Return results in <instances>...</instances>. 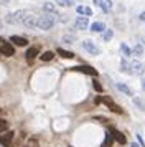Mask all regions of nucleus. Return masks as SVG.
<instances>
[{
	"mask_svg": "<svg viewBox=\"0 0 145 147\" xmlns=\"http://www.w3.org/2000/svg\"><path fill=\"white\" fill-rule=\"evenodd\" d=\"M115 88H117L119 91H122L124 94H127V96H134V91H132L129 86H125V84H122V83H119V84H115Z\"/></svg>",
	"mask_w": 145,
	"mask_h": 147,
	"instance_id": "obj_16",
	"label": "nucleus"
},
{
	"mask_svg": "<svg viewBox=\"0 0 145 147\" xmlns=\"http://www.w3.org/2000/svg\"><path fill=\"white\" fill-rule=\"evenodd\" d=\"M59 7H72V0H56Z\"/></svg>",
	"mask_w": 145,
	"mask_h": 147,
	"instance_id": "obj_24",
	"label": "nucleus"
},
{
	"mask_svg": "<svg viewBox=\"0 0 145 147\" xmlns=\"http://www.w3.org/2000/svg\"><path fill=\"white\" fill-rule=\"evenodd\" d=\"M13 136H15L13 131H7V132H3L2 136H0V144H2L3 147H10L12 146V140H13Z\"/></svg>",
	"mask_w": 145,
	"mask_h": 147,
	"instance_id": "obj_3",
	"label": "nucleus"
},
{
	"mask_svg": "<svg viewBox=\"0 0 145 147\" xmlns=\"http://www.w3.org/2000/svg\"><path fill=\"white\" fill-rule=\"evenodd\" d=\"M140 20L145 22V12H144V13H140Z\"/></svg>",
	"mask_w": 145,
	"mask_h": 147,
	"instance_id": "obj_32",
	"label": "nucleus"
},
{
	"mask_svg": "<svg viewBox=\"0 0 145 147\" xmlns=\"http://www.w3.org/2000/svg\"><path fill=\"white\" fill-rule=\"evenodd\" d=\"M26 12L23 10H18V12H13V13H8L5 17L7 23H12V25H17V23H23V18H25Z\"/></svg>",
	"mask_w": 145,
	"mask_h": 147,
	"instance_id": "obj_2",
	"label": "nucleus"
},
{
	"mask_svg": "<svg viewBox=\"0 0 145 147\" xmlns=\"http://www.w3.org/2000/svg\"><path fill=\"white\" fill-rule=\"evenodd\" d=\"M102 102H104L105 106H107V107H109V109H111L112 113L122 114V109H120V107H119L117 104H115V102H114V101L111 99V98H102Z\"/></svg>",
	"mask_w": 145,
	"mask_h": 147,
	"instance_id": "obj_7",
	"label": "nucleus"
},
{
	"mask_svg": "<svg viewBox=\"0 0 145 147\" xmlns=\"http://www.w3.org/2000/svg\"><path fill=\"white\" fill-rule=\"evenodd\" d=\"M0 41H2V38H0Z\"/></svg>",
	"mask_w": 145,
	"mask_h": 147,
	"instance_id": "obj_35",
	"label": "nucleus"
},
{
	"mask_svg": "<svg viewBox=\"0 0 145 147\" xmlns=\"http://www.w3.org/2000/svg\"><path fill=\"white\" fill-rule=\"evenodd\" d=\"M142 41H144V43H145V38H142Z\"/></svg>",
	"mask_w": 145,
	"mask_h": 147,
	"instance_id": "obj_34",
	"label": "nucleus"
},
{
	"mask_svg": "<svg viewBox=\"0 0 145 147\" xmlns=\"http://www.w3.org/2000/svg\"><path fill=\"white\" fill-rule=\"evenodd\" d=\"M132 53L135 55V56H138V55H144V47H142L140 43H137L135 47L132 48Z\"/></svg>",
	"mask_w": 145,
	"mask_h": 147,
	"instance_id": "obj_20",
	"label": "nucleus"
},
{
	"mask_svg": "<svg viewBox=\"0 0 145 147\" xmlns=\"http://www.w3.org/2000/svg\"><path fill=\"white\" fill-rule=\"evenodd\" d=\"M112 131V134H114V139L117 140L119 144H125L127 140H125V136L122 132H119V131H115V129H111Z\"/></svg>",
	"mask_w": 145,
	"mask_h": 147,
	"instance_id": "obj_15",
	"label": "nucleus"
},
{
	"mask_svg": "<svg viewBox=\"0 0 145 147\" xmlns=\"http://www.w3.org/2000/svg\"><path fill=\"white\" fill-rule=\"evenodd\" d=\"M91 30L92 32H96V33H102V32L105 30V25L104 23H101V22H94V23L91 25Z\"/></svg>",
	"mask_w": 145,
	"mask_h": 147,
	"instance_id": "obj_14",
	"label": "nucleus"
},
{
	"mask_svg": "<svg viewBox=\"0 0 145 147\" xmlns=\"http://www.w3.org/2000/svg\"><path fill=\"white\" fill-rule=\"evenodd\" d=\"M58 55H61L63 58H72V56H74V53L66 51V50H63V48H58Z\"/></svg>",
	"mask_w": 145,
	"mask_h": 147,
	"instance_id": "obj_22",
	"label": "nucleus"
},
{
	"mask_svg": "<svg viewBox=\"0 0 145 147\" xmlns=\"http://www.w3.org/2000/svg\"><path fill=\"white\" fill-rule=\"evenodd\" d=\"M54 17L50 13H46V15H41L38 18V22H36V27L41 28V30H51L53 27H54Z\"/></svg>",
	"mask_w": 145,
	"mask_h": 147,
	"instance_id": "obj_1",
	"label": "nucleus"
},
{
	"mask_svg": "<svg viewBox=\"0 0 145 147\" xmlns=\"http://www.w3.org/2000/svg\"><path fill=\"white\" fill-rule=\"evenodd\" d=\"M36 22H38V18H36L35 15L30 13V12H26V15H25V18H23V23H21V25H25V27H28V28H35V27H36Z\"/></svg>",
	"mask_w": 145,
	"mask_h": 147,
	"instance_id": "obj_4",
	"label": "nucleus"
},
{
	"mask_svg": "<svg viewBox=\"0 0 145 147\" xmlns=\"http://www.w3.org/2000/svg\"><path fill=\"white\" fill-rule=\"evenodd\" d=\"M10 41H12V43H15V45H18V47H25L26 43H28V41H26V38H23V36H17V35H13L12 38H10Z\"/></svg>",
	"mask_w": 145,
	"mask_h": 147,
	"instance_id": "obj_13",
	"label": "nucleus"
},
{
	"mask_svg": "<svg viewBox=\"0 0 145 147\" xmlns=\"http://www.w3.org/2000/svg\"><path fill=\"white\" fill-rule=\"evenodd\" d=\"M36 55H38V48H36V47L30 48V50L26 51V60H28V61H33V60H35V56H36Z\"/></svg>",
	"mask_w": 145,
	"mask_h": 147,
	"instance_id": "obj_18",
	"label": "nucleus"
},
{
	"mask_svg": "<svg viewBox=\"0 0 145 147\" xmlns=\"http://www.w3.org/2000/svg\"><path fill=\"white\" fill-rule=\"evenodd\" d=\"M53 56H54V55H53V51H45V53L41 55L40 58H41V61H50V60H53Z\"/></svg>",
	"mask_w": 145,
	"mask_h": 147,
	"instance_id": "obj_23",
	"label": "nucleus"
},
{
	"mask_svg": "<svg viewBox=\"0 0 145 147\" xmlns=\"http://www.w3.org/2000/svg\"><path fill=\"white\" fill-rule=\"evenodd\" d=\"M76 12H78L79 15H86V17H87V15L91 17V15H92V10L89 7H84V5H79V7H76Z\"/></svg>",
	"mask_w": 145,
	"mask_h": 147,
	"instance_id": "obj_17",
	"label": "nucleus"
},
{
	"mask_svg": "<svg viewBox=\"0 0 145 147\" xmlns=\"http://www.w3.org/2000/svg\"><path fill=\"white\" fill-rule=\"evenodd\" d=\"M142 88H144V89H145V80H144V83H142Z\"/></svg>",
	"mask_w": 145,
	"mask_h": 147,
	"instance_id": "obj_33",
	"label": "nucleus"
},
{
	"mask_svg": "<svg viewBox=\"0 0 145 147\" xmlns=\"http://www.w3.org/2000/svg\"><path fill=\"white\" fill-rule=\"evenodd\" d=\"M137 140H138V144L142 147H145V142H144V139H142V136H137Z\"/></svg>",
	"mask_w": 145,
	"mask_h": 147,
	"instance_id": "obj_29",
	"label": "nucleus"
},
{
	"mask_svg": "<svg viewBox=\"0 0 145 147\" xmlns=\"http://www.w3.org/2000/svg\"><path fill=\"white\" fill-rule=\"evenodd\" d=\"M94 3H96L97 7H101L102 12H111V8H112L111 0H94Z\"/></svg>",
	"mask_w": 145,
	"mask_h": 147,
	"instance_id": "obj_9",
	"label": "nucleus"
},
{
	"mask_svg": "<svg viewBox=\"0 0 145 147\" xmlns=\"http://www.w3.org/2000/svg\"><path fill=\"white\" fill-rule=\"evenodd\" d=\"M43 10H45V12H48V13H51V15H56V7L53 5L51 2L45 3V5H43Z\"/></svg>",
	"mask_w": 145,
	"mask_h": 147,
	"instance_id": "obj_19",
	"label": "nucleus"
},
{
	"mask_svg": "<svg viewBox=\"0 0 145 147\" xmlns=\"http://www.w3.org/2000/svg\"><path fill=\"white\" fill-rule=\"evenodd\" d=\"M130 147H142V146H140L138 142H132V144H130Z\"/></svg>",
	"mask_w": 145,
	"mask_h": 147,
	"instance_id": "obj_31",
	"label": "nucleus"
},
{
	"mask_svg": "<svg viewBox=\"0 0 145 147\" xmlns=\"http://www.w3.org/2000/svg\"><path fill=\"white\" fill-rule=\"evenodd\" d=\"M83 47H84L86 51H89V53L94 55V56L99 55V48L94 45V41H92V40H84V41H83Z\"/></svg>",
	"mask_w": 145,
	"mask_h": 147,
	"instance_id": "obj_6",
	"label": "nucleus"
},
{
	"mask_svg": "<svg viewBox=\"0 0 145 147\" xmlns=\"http://www.w3.org/2000/svg\"><path fill=\"white\" fill-rule=\"evenodd\" d=\"M145 71V66L140 63V61H132L130 63V73L134 74H144Z\"/></svg>",
	"mask_w": 145,
	"mask_h": 147,
	"instance_id": "obj_8",
	"label": "nucleus"
},
{
	"mask_svg": "<svg viewBox=\"0 0 145 147\" xmlns=\"http://www.w3.org/2000/svg\"><path fill=\"white\" fill-rule=\"evenodd\" d=\"M120 50H122V53H124V56H125V58H127V56H130V55H132V48H129L127 45H125V43H122V45H120Z\"/></svg>",
	"mask_w": 145,
	"mask_h": 147,
	"instance_id": "obj_21",
	"label": "nucleus"
},
{
	"mask_svg": "<svg viewBox=\"0 0 145 147\" xmlns=\"http://www.w3.org/2000/svg\"><path fill=\"white\" fill-rule=\"evenodd\" d=\"M94 89H96L97 93H102V86L99 84V81H94Z\"/></svg>",
	"mask_w": 145,
	"mask_h": 147,
	"instance_id": "obj_28",
	"label": "nucleus"
},
{
	"mask_svg": "<svg viewBox=\"0 0 145 147\" xmlns=\"http://www.w3.org/2000/svg\"><path fill=\"white\" fill-rule=\"evenodd\" d=\"M114 134H112V131H109V132L105 134V139L104 142H102V147H112V144H114Z\"/></svg>",
	"mask_w": 145,
	"mask_h": 147,
	"instance_id": "obj_12",
	"label": "nucleus"
},
{
	"mask_svg": "<svg viewBox=\"0 0 145 147\" xmlns=\"http://www.w3.org/2000/svg\"><path fill=\"white\" fill-rule=\"evenodd\" d=\"M25 147H38V142H36L35 139H30V140H28V144H26Z\"/></svg>",
	"mask_w": 145,
	"mask_h": 147,
	"instance_id": "obj_27",
	"label": "nucleus"
},
{
	"mask_svg": "<svg viewBox=\"0 0 145 147\" xmlns=\"http://www.w3.org/2000/svg\"><path fill=\"white\" fill-rule=\"evenodd\" d=\"M74 25H76V28H79V30H86V28L89 27V20H87L86 17H78L76 22H74Z\"/></svg>",
	"mask_w": 145,
	"mask_h": 147,
	"instance_id": "obj_11",
	"label": "nucleus"
},
{
	"mask_svg": "<svg viewBox=\"0 0 145 147\" xmlns=\"http://www.w3.org/2000/svg\"><path fill=\"white\" fill-rule=\"evenodd\" d=\"M112 35H114V32H112V30H105L104 35H102V40H104V41H109V40L112 38Z\"/></svg>",
	"mask_w": 145,
	"mask_h": 147,
	"instance_id": "obj_25",
	"label": "nucleus"
},
{
	"mask_svg": "<svg viewBox=\"0 0 145 147\" xmlns=\"http://www.w3.org/2000/svg\"><path fill=\"white\" fill-rule=\"evenodd\" d=\"M74 71H81V73H86V74H91V76H97V71L91 66H74L72 68Z\"/></svg>",
	"mask_w": 145,
	"mask_h": 147,
	"instance_id": "obj_10",
	"label": "nucleus"
},
{
	"mask_svg": "<svg viewBox=\"0 0 145 147\" xmlns=\"http://www.w3.org/2000/svg\"><path fill=\"white\" fill-rule=\"evenodd\" d=\"M63 40H64V43H74V41H72V38H71V36H64Z\"/></svg>",
	"mask_w": 145,
	"mask_h": 147,
	"instance_id": "obj_30",
	"label": "nucleus"
},
{
	"mask_svg": "<svg viewBox=\"0 0 145 147\" xmlns=\"http://www.w3.org/2000/svg\"><path fill=\"white\" fill-rule=\"evenodd\" d=\"M7 127H8V124H7L5 121L0 119V134H2V132H7Z\"/></svg>",
	"mask_w": 145,
	"mask_h": 147,
	"instance_id": "obj_26",
	"label": "nucleus"
},
{
	"mask_svg": "<svg viewBox=\"0 0 145 147\" xmlns=\"http://www.w3.org/2000/svg\"><path fill=\"white\" fill-rule=\"evenodd\" d=\"M0 53L3 55V56H13V55H15V50H13L12 43L3 41V43L0 45Z\"/></svg>",
	"mask_w": 145,
	"mask_h": 147,
	"instance_id": "obj_5",
	"label": "nucleus"
}]
</instances>
